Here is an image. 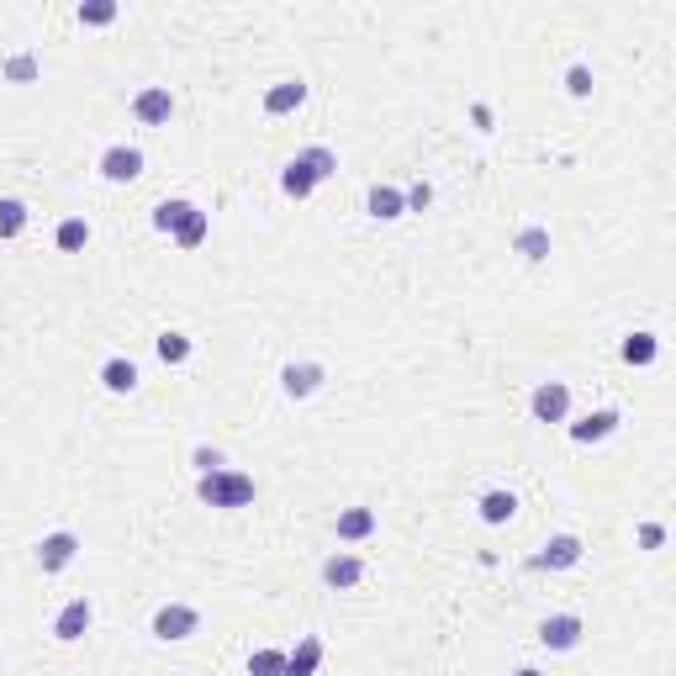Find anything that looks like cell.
Masks as SVG:
<instances>
[{
    "label": "cell",
    "instance_id": "6da1fadb",
    "mask_svg": "<svg viewBox=\"0 0 676 676\" xmlns=\"http://www.w3.org/2000/svg\"><path fill=\"white\" fill-rule=\"evenodd\" d=\"M333 169H338V154H333V148H323V143H317V148H302V154L280 169V191H286L291 201H307L317 185L333 175Z\"/></svg>",
    "mask_w": 676,
    "mask_h": 676
},
{
    "label": "cell",
    "instance_id": "7a4b0ae2",
    "mask_svg": "<svg viewBox=\"0 0 676 676\" xmlns=\"http://www.w3.org/2000/svg\"><path fill=\"white\" fill-rule=\"evenodd\" d=\"M154 228L169 233L180 249H201L212 222H206V212H201L196 201H159V206H154Z\"/></svg>",
    "mask_w": 676,
    "mask_h": 676
},
{
    "label": "cell",
    "instance_id": "3957f363",
    "mask_svg": "<svg viewBox=\"0 0 676 676\" xmlns=\"http://www.w3.org/2000/svg\"><path fill=\"white\" fill-rule=\"evenodd\" d=\"M196 497L206 507H249L254 502V481L238 476V471H212L196 481Z\"/></svg>",
    "mask_w": 676,
    "mask_h": 676
},
{
    "label": "cell",
    "instance_id": "277c9868",
    "mask_svg": "<svg viewBox=\"0 0 676 676\" xmlns=\"http://www.w3.org/2000/svg\"><path fill=\"white\" fill-rule=\"evenodd\" d=\"M201 629V613L191 608V603H169V608H159L154 613V640H191V634Z\"/></svg>",
    "mask_w": 676,
    "mask_h": 676
},
{
    "label": "cell",
    "instance_id": "5b68a950",
    "mask_svg": "<svg viewBox=\"0 0 676 676\" xmlns=\"http://www.w3.org/2000/svg\"><path fill=\"white\" fill-rule=\"evenodd\" d=\"M529 412H534L539 423H566V412H571V386H566V381H539L534 397H529Z\"/></svg>",
    "mask_w": 676,
    "mask_h": 676
},
{
    "label": "cell",
    "instance_id": "8992f818",
    "mask_svg": "<svg viewBox=\"0 0 676 676\" xmlns=\"http://www.w3.org/2000/svg\"><path fill=\"white\" fill-rule=\"evenodd\" d=\"M576 560H581V539H576V534H555V539L529 560V566H534V571H571Z\"/></svg>",
    "mask_w": 676,
    "mask_h": 676
},
{
    "label": "cell",
    "instance_id": "52a82bcc",
    "mask_svg": "<svg viewBox=\"0 0 676 676\" xmlns=\"http://www.w3.org/2000/svg\"><path fill=\"white\" fill-rule=\"evenodd\" d=\"M90 618H96V608H90V597H74V603H64V613L53 618V640H85V629H90Z\"/></svg>",
    "mask_w": 676,
    "mask_h": 676
},
{
    "label": "cell",
    "instance_id": "ba28073f",
    "mask_svg": "<svg viewBox=\"0 0 676 676\" xmlns=\"http://www.w3.org/2000/svg\"><path fill=\"white\" fill-rule=\"evenodd\" d=\"M74 555H80V534H69V529L48 534L43 544H37V566H43L48 576H53V571H64V566H69Z\"/></svg>",
    "mask_w": 676,
    "mask_h": 676
},
{
    "label": "cell",
    "instance_id": "9c48e42d",
    "mask_svg": "<svg viewBox=\"0 0 676 676\" xmlns=\"http://www.w3.org/2000/svg\"><path fill=\"white\" fill-rule=\"evenodd\" d=\"M101 175H106L111 185H127V180H138V175H143V154H138V148H127V143L106 148V154H101Z\"/></svg>",
    "mask_w": 676,
    "mask_h": 676
},
{
    "label": "cell",
    "instance_id": "30bf717a",
    "mask_svg": "<svg viewBox=\"0 0 676 676\" xmlns=\"http://www.w3.org/2000/svg\"><path fill=\"white\" fill-rule=\"evenodd\" d=\"M133 117H138L143 127H164L169 117H175V101H169V90H164V85H148V90H138Z\"/></svg>",
    "mask_w": 676,
    "mask_h": 676
},
{
    "label": "cell",
    "instance_id": "8fae6325",
    "mask_svg": "<svg viewBox=\"0 0 676 676\" xmlns=\"http://www.w3.org/2000/svg\"><path fill=\"white\" fill-rule=\"evenodd\" d=\"M539 640H544V650H576V645H581V618H576V613L544 618V624H539Z\"/></svg>",
    "mask_w": 676,
    "mask_h": 676
},
{
    "label": "cell",
    "instance_id": "7c38bea8",
    "mask_svg": "<svg viewBox=\"0 0 676 676\" xmlns=\"http://www.w3.org/2000/svg\"><path fill=\"white\" fill-rule=\"evenodd\" d=\"M360 576H365V560H360V555H328V560H323V581H328L333 592L360 587Z\"/></svg>",
    "mask_w": 676,
    "mask_h": 676
},
{
    "label": "cell",
    "instance_id": "4fadbf2b",
    "mask_svg": "<svg viewBox=\"0 0 676 676\" xmlns=\"http://www.w3.org/2000/svg\"><path fill=\"white\" fill-rule=\"evenodd\" d=\"M365 206H370L375 222H397L407 212V191H397V185H375V191L365 196Z\"/></svg>",
    "mask_w": 676,
    "mask_h": 676
},
{
    "label": "cell",
    "instance_id": "5bb4252c",
    "mask_svg": "<svg viewBox=\"0 0 676 676\" xmlns=\"http://www.w3.org/2000/svg\"><path fill=\"white\" fill-rule=\"evenodd\" d=\"M613 428H618V412L603 407V412H587L581 423H571V439H576V444H603Z\"/></svg>",
    "mask_w": 676,
    "mask_h": 676
},
{
    "label": "cell",
    "instance_id": "9a60e30c",
    "mask_svg": "<svg viewBox=\"0 0 676 676\" xmlns=\"http://www.w3.org/2000/svg\"><path fill=\"white\" fill-rule=\"evenodd\" d=\"M317 666H323V640L307 634V640L286 655V671H280V676H317Z\"/></svg>",
    "mask_w": 676,
    "mask_h": 676
},
{
    "label": "cell",
    "instance_id": "2e32d148",
    "mask_svg": "<svg viewBox=\"0 0 676 676\" xmlns=\"http://www.w3.org/2000/svg\"><path fill=\"white\" fill-rule=\"evenodd\" d=\"M280 381H286V397H312V391L323 386V365H312V360L286 365V370H280Z\"/></svg>",
    "mask_w": 676,
    "mask_h": 676
},
{
    "label": "cell",
    "instance_id": "e0dca14e",
    "mask_svg": "<svg viewBox=\"0 0 676 676\" xmlns=\"http://www.w3.org/2000/svg\"><path fill=\"white\" fill-rule=\"evenodd\" d=\"M302 101H307V85L302 80H280V85L265 90V111H270V117H286V111H296Z\"/></svg>",
    "mask_w": 676,
    "mask_h": 676
},
{
    "label": "cell",
    "instance_id": "ac0fdd59",
    "mask_svg": "<svg viewBox=\"0 0 676 676\" xmlns=\"http://www.w3.org/2000/svg\"><path fill=\"white\" fill-rule=\"evenodd\" d=\"M101 386L117 391V397H127V391L138 386V365H133V360H106V365H101Z\"/></svg>",
    "mask_w": 676,
    "mask_h": 676
},
{
    "label": "cell",
    "instance_id": "d6986e66",
    "mask_svg": "<svg viewBox=\"0 0 676 676\" xmlns=\"http://www.w3.org/2000/svg\"><path fill=\"white\" fill-rule=\"evenodd\" d=\"M370 534H375L370 507H344V513H338V539H370Z\"/></svg>",
    "mask_w": 676,
    "mask_h": 676
},
{
    "label": "cell",
    "instance_id": "ffe728a7",
    "mask_svg": "<svg viewBox=\"0 0 676 676\" xmlns=\"http://www.w3.org/2000/svg\"><path fill=\"white\" fill-rule=\"evenodd\" d=\"M518 513V497L513 492H486L481 497V523H507Z\"/></svg>",
    "mask_w": 676,
    "mask_h": 676
},
{
    "label": "cell",
    "instance_id": "44dd1931",
    "mask_svg": "<svg viewBox=\"0 0 676 676\" xmlns=\"http://www.w3.org/2000/svg\"><path fill=\"white\" fill-rule=\"evenodd\" d=\"M655 354H661V338H655V333H629L624 338V360L629 365H650Z\"/></svg>",
    "mask_w": 676,
    "mask_h": 676
},
{
    "label": "cell",
    "instance_id": "7402d4cb",
    "mask_svg": "<svg viewBox=\"0 0 676 676\" xmlns=\"http://www.w3.org/2000/svg\"><path fill=\"white\" fill-rule=\"evenodd\" d=\"M27 228V206L16 196H0V238H16Z\"/></svg>",
    "mask_w": 676,
    "mask_h": 676
},
{
    "label": "cell",
    "instance_id": "603a6c76",
    "mask_svg": "<svg viewBox=\"0 0 676 676\" xmlns=\"http://www.w3.org/2000/svg\"><path fill=\"white\" fill-rule=\"evenodd\" d=\"M159 360L164 365H185V360H191V338H185V333H159Z\"/></svg>",
    "mask_w": 676,
    "mask_h": 676
},
{
    "label": "cell",
    "instance_id": "cb8c5ba5",
    "mask_svg": "<svg viewBox=\"0 0 676 676\" xmlns=\"http://www.w3.org/2000/svg\"><path fill=\"white\" fill-rule=\"evenodd\" d=\"M85 243H90V228H85V222H80V217H69V222H59V249H64V254H80V249H85Z\"/></svg>",
    "mask_w": 676,
    "mask_h": 676
},
{
    "label": "cell",
    "instance_id": "d4e9b609",
    "mask_svg": "<svg viewBox=\"0 0 676 676\" xmlns=\"http://www.w3.org/2000/svg\"><path fill=\"white\" fill-rule=\"evenodd\" d=\"M518 254L539 265V259L550 254V233H544V228H523V233H518Z\"/></svg>",
    "mask_w": 676,
    "mask_h": 676
},
{
    "label": "cell",
    "instance_id": "484cf974",
    "mask_svg": "<svg viewBox=\"0 0 676 676\" xmlns=\"http://www.w3.org/2000/svg\"><path fill=\"white\" fill-rule=\"evenodd\" d=\"M286 671V650H254L249 655V676H280Z\"/></svg>",
    "mask_w": 676,
    "mask_h": 676
},
{
    "label": "cell",
    "instance_id": "4316f807",
    "mask_svg": "<svg viewBox=\"0 0 676 676\" xmlns=\"http://www.w3.org/2000/svg\"><path fill=\"white\" fill-rule=\"evenodd\" d=\"M80 22H85V27H111V22H117V6H111V0H85V6H80Z\"/></svg>",
    "mask_w": 676,
    "mask_h": 676
},
{
    "label": "cell",
    "instance_id": "83f0119b",
    "mask_svg": "<svg viewBox=\"0 0 676 676\" xmlns=\"http://www.w3.org/2000/svg\"><path fill=\"white\" fill-rule=\"evenodd\" d=\"M191 465L201 476H212V471H228V455H222V449H206V444H196L191 449Z\"/></svg>",
    "mask_w": 676,
    "mask_h": 676
},
{
    "label": "cell",
    "instance_id": "f1b7e54d",
    "mask_svg": "<svg viewBox=\"0 0 676 676\" xmlns=\"http://www.w3.org/2000/svg\"><path fill=\"white\" fill-rule=\"evenodd\" d=\"M6 80H16V85L37 80V59H32V53H16V59L6 64Z\"/></svg>",
    "mask_w": 676,
    "mask_h": 676
},
{
    "label": "cell",
    "instance_id": "f546056e",
    "mask_svg": "<svg viewBox=\"0 0 676 676\" xmlns=\"http://www.w3.org/2000/svg\"><path fill=\"white\" fill-rule=\"evenodd\" d=\"M566 90H571L576 101L592 96V69H587V64H571V69H566Z\"/></svg>",
    "mask_w": 676,
    "mask_h": 676
},
{
    "label": "cell",
    "instance_id": "4dcf8cb0",
    "mask_svg": "<svg viewBox=\"0 0 676 676\" xmlns=\"http://www.w3.org/2000/svg\"><path fill=\"white\" fill-rule=\"evenodd\" d=\"M640 544H645V550H661V544H666V529H661V523H645V529H640Z\"/></svg>",
    "mask_w": 676,
    "mask_h": 676
},
{
    "label": "cell",
    "instance_id": "1f68e13d",
    "mask_svg": "<svg viewBox=\"0 0 676 676\" xmlns=\"http://www.w3.org/2000/svg\"><path fill=\"white\" fill-rule=\"evenodd\" d=\"M428 201H434V185H412V191H407V206H412V212H423Z\"/></svg>",
    "mask_w": 676,
    "mask_h": 676
},
{
    "label": "cell",
    "instance_id": "d6a6232c",
    "mask_svg": "<svg viewBox=\"0 0 676 676\" xmlns=\"http://www.w3.org/2000/svg\"><path fill=\"white\" fill-rule=\"evenodd\" d=\"M513 676H539V671H513Z\"/></svg>",
    "mask_w": 676,
    "mask_h": 676
}]
</instances>
